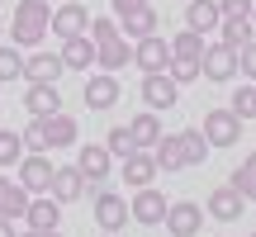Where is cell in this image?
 I'll return each instance as SVG.
<instances>
[{
  "label": "cell",
  "mask_w": 256,
  "mask_h": 237,
  "mask_svg": "<svg viewBox=\"0 0 256 237\" xmlns=\"http://www.w3.org/2000/svg\"><path fill=\"white\" fill-rule=\"evenodd\" d=\"M48 34H52V5H48V0H19L14 19H10L14 48H38Z\"/></svg>",
  "instance_id": "1"
},
{
  "label": "cell",
  "mask_w": 256,
  "mask_h": 237,
  "mask_svg": "<svg viewBox=\"0 0 256 237\" xmlns=\"http://www.w3.org/2000/svg\"><path fill=\"white\" fill-rule=\"evenodd\" d=\"M14 171H19L14 180L24 185L28 194H48V190H52V171H57V166H52L48 152H24V162H19Z\"/></svg>",
  "instance_id": "2"
},
{
  "label": "cell",
  "mask_w": 256,
  "mask_h": 237,
  "mask_svg": "<svg viewBox=\"0 0 256 237\" xmlns=\"http://www.w3.org/2000/svg\"><path fill=\"white\" fill-rule=\"evenodd\" d=\"M90 209H95V228H104V232H119V228H128V218H133L124 194L100 190V185H95V204H90Z\"/></svg>",
  "instance_id": "3"
},
{
  "label": "cell",
  "mask_w": 256,
  "mask_h": 237,
  "mask_svg": "<svg viewBox=\"0 0 256 237\" xmlns=\"http://www.w3.org/2000/svg\"><path fill=\"white\" fill-rule=\"evenodd\" d=\"M166 194L152 190V185H142V190H133V200H128V214H133V223H142V228H156V223H166Z\"/></svg>",
  "instance_id": "4"
},
{
  "label": "cell",
  "mask_w": 256,
  "mask_h": 237,
  "mask_svg": "<svg viewBox=\"0 0 256 237\" xmlns=\"http://www.w3.org/2000/svg\"><path fill=\"white\" fill-rule=\"evenodd\" d=\"M204 138H209V147H238L242 118L232 110H204Z\"/></svg>",
  "instance_id": "5"
},
{
  "label": "cell",
  "mask_w": 256,
  "mask_h": 237,
  "mask_svg": "<svg viewBox=\"0 0 256 237\" xmlns=\"http://www.w3.org/2000/svg\"><path fill=\"white\" fill-rule=\"evenodd\" d=\"M81 100H86V110H95V114L114 110V104H119V76H114V72H95V76H86Z\"/></svg>",
  "instance_id": "6"
},
{
  "label": "cell",
  "mask_w": 256,
  "mask_h": 237,
  "mask_svg": "<svg viewBox=\"0 0 256 237\" xmlns=\"http://www.w3.org/2000/svg\"><path fill=\"white\" fill-rule=\"evenodd\" d=\"M133 66L142 76H152V72H166L171 66V43H166L162 34H152V38H138L133 43Z\"/></svg>",
  "instance_id": "7"
},
{
  "label": "cell",
  "mask_w": 256,
  "mask_h": 237,
  "mask_svg": "<svg viewBox=\"0 0 256 237\" xmlns=\"http://www.w3.org/2000/svg\"><path fill=\"white\" fill-rule=\"evenodd\" d=\"M180 100V86H176V76L171 72H152V76H142V104L147 110H171V104Z\"/></svg>",
  "instance_id": "8"
},
{
  "label": "cell",
  "mask_w": 256,
  "mask_h": 237,
  "mask_svg": "<svg viewBox=\"0 0 256 237\" xmlns=\"http://www.w3.org/2000/svg\"><path fill=\"white\" fill-rule=\"evenodd\" d=\"M76 166H81L86 185H104V180H110V171H114V156H110V147H104V142H86L81 152H76Z\"/></svg>",
  "instance_id": "9"
},
{
  "label": "cell",
  "mask_w": 256,
  "mask_h": 237,
  "mask_svg": "<svg viewBox=\"0 0 256 237\" xmlns=\"http://www.w3.org/2000/svg\"><path fill=\"white\" fill-rule=\"evenodd\" d=\"M52 34L57 38H81V34H90V10L76 5V0H62V5L52 10Z\"/></svg>",
  "instance_id": "10"
},
{
  "label": "cell",
  "mask_w": 256,
  "mask_h": 237,
  "mask_svg": "<svg viewBox=\"0 0 256 237\" xmlns=\"http://www.w3.org/2000/svg\"><path fill=\"white\" fill-rule=\"evenodd\" d=\"M242 209H247V200H242V190H232V185H218V190H209V200H204V214L218 223H238Z\"/></svg>",
  "instance_id": "11"
},
{
  "label": "cell",
  "mask_w": 256,
  "mask_h": 237,
  "mask_svg": "<svg viewBox=\"0 0 256 237\" xmlns=\"http://www.w3.org/2000/svg\"><path fill=\"white\" fill-rule=\"evenodd\" d=\"M204 228V209L194 200H176L171 209H166V232L171 237H194Z\"/></svg>",
  "instance_id": "12"
},
{
  "label": "cell",
  "mask_w": 256,
  "mask_h": 237,
  "mask_svg": "<svg viewBox=\"0 0 256 237\" xmlns=\"http://www.w3.org/2000/svg\"><path fill=\"white\" fill-rule=\"evenodd\" d=\"M238 76V48H228V43H209L204 48V81H232Z\"/></svg>",
  "instance_id": "13"
},
{
  "label": "cell",
  "mask_w": 256,
  "mask_h": 237,
  "mask_svg": "<svg viewBox=\"0 0 256 237\" xmlns=\"http://www.w3.org/2000/svg\"><path fill=\"white\" fill-rule=\"evenodd\" d=\"M86 190H90V185H86L81 166H57V171H52V190H48V194H52L57 204H76Z\"/></svg>",
  "instance_id": "14"
},
{
  "label": "cell",
  "mask_w": 256,
  "mask_h": 237,
  "mask_svg": "<svg viewBox=\"0 0 256 237\" xmlns=\"http://www.w3.org/2000/svg\"><path fill=\"white\" fill-rule=\"evenodd\" d=\"M133 62V43H128L124 34L104 38V43H95V66L100 72H124V66Z\"/></svg>",
  "instance_id": "15"
},
{
  "label": "cell",
  "mask_w": 256,
  "mask_h": 237,
  "mask_svg": "<svg viewBox=\"0 0 256 237\" xmlns=\"http://www.w3.org/2000/svg\"><path fill=\"white\" fill-rule=\"evenodd\" d=\"M24 223L34 232H52L57 223H62V204L52 200V194H34L28 200V214H24Z\"/></svg>",
  "instance_id": "16"
},
{
  "label": "cell",
  "mask_w": 256,
  "mask_h": 237,
  "mask_svg": "<svg viewBox=\"0 0 256 237\" xmlns=\"http://www.w3.org/2000/svg\"><path fill=\"white\" fill-rule=\"evenodd\" d=\"M62 52H34L24 57V81H38V86H57V76H62Z\"/></svg>",
  "instance_id": "17"
},
{
  "label": "cell",
  "mask_w": 256,
  "mask_h": 237,
  "mask_svg": "<svg viewBox=\"0 0 256 237\" xmlns=\"http://www.w3.org/2000/svg\"><path fill=\"white\" fill-rule=\"evenodd\" d=\"M28 200H34V194H28L14 176H0V218H24Z\"/></svg>",
  "instance_id": "18"
},
{
  "label": "cell",
  "mask_w": 256,
  "mask_h": 237,
  "mask_svg": "<svg viewBox=\"0 0 256 237\" xmlns=\"http://www.w3.org/2000/svg\"><path fill=\"white\" fill-rule=\"evenodd\" d=\"M218 24H223L218 0H190V5H185V28H194V34H214Z\"/></svg>",
  "instance_id": "19"
},
{
  "label": "cell",
  "mask_w": 256,
  "mask_h": 237,
  "mask_svg": "<svg viewBox=\"0 0 256 237\" xmlns=\"http://www.w3.org/2000/svg\"><path fill=\"white\" fill-rule=\"evenodd\" d=\"M128 133H133V147H138V152H152V147L162 142V118H156V110L133 114V118H128Z\"/></svg>",
  "instance_id": "20"
},
{
  "label": "cell",
  "mask_w": 256,
  "mask_h": 237,
  "mask_svg": "<svg viewBox=\"0 0 256 237\" xmlns=\"http://www.w3.org/2000/svg\"><path fill=\"white\" fill-rule=\"evenodd\" d=\"M43 133H48V152H57V147H72L76 138H81V128H76V118L72 114H48L43 118Z\"/></svg>",
  "instance_id": "21"
},
{
  "label": "cell",
  "mask_w": 256,
  "mask_h": 237,
  "mask_svg": "<svg viewBox=\"0 0 256 237\" xmlns=\"http://www.w3.org/2000/svg\"><path fill=\"white\" fill-rule=\"evenodd\" d=\"M62 66H66V72H90V66H95V43H90V34L62 38Z\"/></svg>",
  "instance_id": "22"
},
{
  "label": "cell",
  "mask_w": 256,
  "mask_h": 237,
  "mask_svg": "<svg viewBox=\"0 0 256 237\" xmlns=\"http://www.w3.org/2000/svg\"><path fill=\"white\" fill-rule=\"evenodd\" d=\"M152 180H156V156L152 152L124 156V185H128V190H142V185H152Z\"/></svg>",
  "instance_id": "23"
},
{
  "label": "cell",
  "mask_w": 256,
  "mask_h": 237,
  "mask_svg": "<svg viewBox=\"0 0 256 237\" xmlns=\"http://www.w3.org/2000/svg\"><path fill=\"white\" fill-rule=\"evenodd\" d=\"M24 110L34 114V118H48V114H57V110H62V95H57V86H38V81H28Z\"/></svg>",
  "instance_id": "24"
},
{
  "label": "cell",
  "mask_w": 256,
  "mask_h": 237,
  "mask_svg": "<svg viewBox=\"0 0 256 237\" xmlns=\"http://www.w3.org/2000/svg\"><path fill=\"white\" fill-rule=\"evenodd\" d=\"M156 24H162V19H156V10L152 5H138V10H128V14L119 19V28H124V38H152L156 34Z\"/></svg>",
  "instance_id": "25"
},
{
  "label": "cell",
  "mask_w": 256,
  "mask_h": 237,
  "mask_svg": "<svg viewBox=\"0 0 256 237\" xmlns=\"http://www.w3.org/2000/svg\"><path fill=\"white\" fill-rule=\"evenodd\" d=\"M152 156H156V171H166V176H176V171H185V152H180V138H166L162 133V142L152 147Z\"/></svg>",
  "instance_id": "26"
},
{
  "label": "cell",
  "mask_w": 256,
  "mask_h": 237,
  "mask_svg": "<svg viewBox=\"0 0 256 237\" xmlns=\"http://www.w3.org/2000/svg\"><path fill=\"white\" fill-rule=\"evenodd\" d=\"M180 152H185V166H204V156L214 152L209 147V138H204V128H180Z\"/></svg>",
  "instance_id": "27"
},
{
  "label": "cell",
  "mask_w": 256,
  "mask_h": 237,
  "mask_svg": "<svg viewBox=\"0 0 256 237\" xmlns=\"http://www.w3.org/2000/svg\"><path fill=\"white\" fill-rule=\"evenodd\" d=\"M252 38H256V24H252V19H223V24H218V43L238 48V52L252 43Z\"/></svg>",
  "instance_id": "28"
},
{
  "label": "cell",
  "mask_w": 256,
  "mask_h": 237,
  "mask_svg": "<svg viewBox=\"0 0 256 237\" xmlns=\"http://www.w3.org/2000/svg\"><path fill=\"white\" fill-rule=\"evenodd\" d=\"M228 185H232V190H242V200H247V204H256V152H247L238 162V171H232Z\"/></svg>",
  "instance_id": "29"
},
{
  "label": "cell",
  "mask_w": 256,
  "mask_h": 237,
  "mask_svg": "<svg viewBox=\"0 0 256 237\" xmlns=\"http://www.w3.org/2000/svg\"><path fill=\"white\" fill-rule=\"evenodd\" d=\"M204 34H194V28H180V34L171 38V57H204Z\"/></svg>",
  "instance_id": "30"
},
{
  "label": "cell",
  "mask_w": 256,
  "mask_h": 237,
  "mask_svg": "<svg viewBox=\"0 0 256 237\" xmlns=\"http://www.w3.org/2000/svg\"><path fill=\"white\" fill-rule=\"evenodd\" d=\"M24 133H10V128H0V166H19L24 162Z\"/></svg>",
  "instance_id": "31"
},
{
  "label": "cell",
  "mask_w": 256,
  "mask_h": 237,
  "mask_svg": "<svg viewBox=\"0 0 256 237\" xmlns=\"http://www.w3.org/2000/svg\"><path fill=\"white\" fill-rule=\"evenodd\" d=\"M166 72L176 76V86L200 81V76H204V57H171V66H166Z\"/></svg>",
  "instance_id": "32"
},
{
  "label": "cell",
  "mask_w": 256,
  "mask_h": 237,
  "mask_svg": "<svg viewBox=\"0 0 256 237\" xmlns=\"http://www.w3.org/2000/svg\"><path fill=\"white\" fill-rule=\"evenodd\" d=\"M104 147H110V156H133L138 147H133V133H128V124H119V128H110V133H104Z\"/></svg>",
  "instance_id": "33"
},
{
  "label": "cell",
  "mask_w": 256,
  "mask_h": 237,
  "mask_svg": "<svg viewBox=\"0 0 256 237\" xmlns=\"http://www.w3.org/2000/svg\"><path fill=\"white\" fill-rule=\"evenodd\" d=\"M19 76H24V52L19 48H0V86L19 81Z\"/></svg>",
  "instance_id": "34"
},
{
  "label": "cell",
  "mask_w": 256,
  "mask_h": 237,
  "mask_svg": "<svg viewBox=\"0 0 256 237\" xmlns=\"http://www.w3.org/2000/svg\"><path fill=\"white\" fill-rule=\"evenodd\" d=\"M238 118H256V81H247V86H238V95H232V104H228Z\"/></svg>",
  "instance_id": "35"
},
{
  "label": "cell",
  "mask_w": 256,
  "mask_h": 237,
  "mask_svg": "<svg viewBox=\"0 0 256 237\" xmlns=\"http://www.w3.org/2000/svg\"><path fill=\"white\" fill-rule=\"evenodd\" d=\"M24 147H28V152H48V133H43V118H28V128H24Z\"/></svg>",
  "instance_id": "36"
},
{
  "label": "cell",
  "mask_w": 256,
  "mask_h": 237,
  "mask_svg": "<svg viewBox=\"0 0 256 237\" xmlns=\"http://www.w3.org/2000/svg\"><path fill=\"white\" fill-rule=\"evenodd\" d=\"M252 5H256V0H218L223 19H252Z\"/></svg>",
  "instance_id": "37"
},
{
  "label": "cell",
  "mask_w": 256,
  "mask_h": 237,
  "mask_svg": "<svg viewBox=\"0 0 256 237\" xmlns=\"http://www.w3.org/2000/svg\"><path fill=\"white\" fill-rule=\"evenodd\" d=\"M238 72L247 76V81H256V38H252V43L238 52Z\"/></svg>",
  "instance_id": "38"
},
{
  "label": "cell",
  "mask_w": 256,
  "mask_h": 237,
  "mask_svg": "<svg viewBox=\"0 0 256 237\" xmlns=\"http://www.w3.org/2000/svg\"><path fill=\"white\" fill-rule=\"evenodd\" d=\"M138 5H147V0H114V19H124L128 10H138Z\"/></svg>",
  "instance_id": "39"
},
{
  "label": "cell",
  "mask_w": 256,
  "mask_h": 237,
  "mask_svg": "<svg viewBox=\"0 0 256 237\" xmlns=\"http://www.w3.org/2000/svg\"><path fill=\"white\" fill-rule=\"evenodd\" d=\"M0 237H19L14 232V218H0Z\"/></svg>",
  "instance_id": "40"
},
{
  "label": "cell",
  "mask_w": 256,
  "mask_h": 237,
  "mask_svg": "<svg viewBox=\"0 0 256 237\" xmlns=\"http://www.w3.org/2000/svg\"><path fill=\"white\" fill-rule=\"evenodd\" d=\"M19 237H43V232H34V228H24V232H19Z\"/></svg>",
  "instance_id": "41"
},
{
  "label": "cell",
  "mask_w": 256,
  "mask_h": 237,
  "mask_svg": "<svg viewBox=\"0 0 256 237\" xmlns=\"http://www.w3.org/2000/svg\"><path fill=\"white\" fill-rule=\"evenodd\" d=\"M43 237H62V232H57V228H52V232H43Z\"/></svg>",
  "instance_id": "42"
},
{
  "label": "cell",
  "mask_w": 256,
  "mask_h": 237,
  "mask_svg": "<svg viewBox=\"0 0 256 237\" xmlns=\"http://www.w3.org/2000/svg\"><path fill=\"white\" fill-rule=\"evenodd\" d=\"M0 38H5V19H0Z\"/></svg>",
  "instance_id": "43"
},
{
  "label": "cell",
  "mask_w": 256,
  "mask_h": 237,
  "mask_svg": "<svg viewBox=\"0 0 256 237\" xmlns=\"http://www.w3.org/2000/svg\"><path fill=\"white\" fill-rule=\"evenodd\" d=\"M252 24H256V5H252Z\"/></svg>",
  "instance_id": "44"
},
{
  "label": "cell",
  "mask_w": 256,
  "mask_h": 237,
  "mask_svg": "<svg viewBox=\"0 0 256 237\" xmlns=\"http://www.w3.org/2000/svg\"><path fill=\"white\" fill-rule=\"evenodd\" d=\"M0 5H5V0H0Z\"/></svg>",
  "instance_id": "45"
},
{
  "label": "cell",
  "mask_w": 256,
  "mask_h": 237,
  "mask_svg": "<svg viewBox=\"0 0 256 237\" xmlns=\"http://www.w3.org/2000/svg\"><path fill=\"white\" fill-rule=\"evenodd\" d=\"M48 5H52V0H48Z\"/></svg>",
  "instance_id": "46"
},
{
  "label": "cell",
  "mask_w": 256,
  "mask_h": 237,
  "mask_svg": "<svg viewBox=\"0 0 256 237\" xmlns=\"http://www.w3.org/2000/svg\"><path fill=\"white\" fill-rule=\"evenodd\" d=\"M252 237H256V232H252Z\"/></svg>",
  "instance_id": "47"
}]
</instances>
